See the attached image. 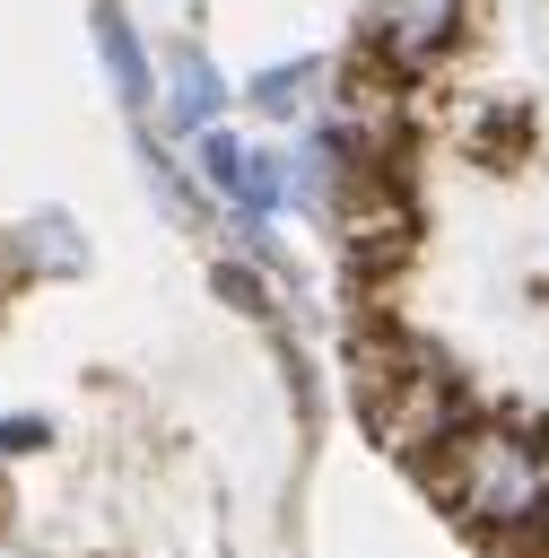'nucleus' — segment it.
I'll return each mask as SVG.
<instances>
[{"instance_id": "1", "label": "nucleus", "mask_w": 549, "mask_h": 558, "mask_svg": "<svg viewBox=\"0 0 549 558\" xmlns=\"http://www.w3.org/2000/svg\"><path fill=\"white\" fill-rule=\"evenodd\" d=\"M427 480H436L444 506H453L462 523H479L497 549L549 506V480H540V427H488V418H471V427L427 462Z\"/></svg>"}, {"instance_id": "2", "label": "nucleus", "mask_w": 549, "mask_h": 558, "mask_svg": "<svg viewBox=\"0 0 549 558\" xmlns=\"http://www.w3.org/2000/svg\"><path fill=\"white\" fill-rule=\"evenodd\" d=\"M366 418H375V436H383L392 453H410V462H436V453L471 427V410H462V392H453V375H444L436 357H418Z\"/></svg>"}, {"instance_id": "3", "label": "nucleus", "mask_w": 549, "mask_h": 558, "mask_svg": "<svg viewBox=\"0 0 549 558\" xmlns=\"http://www.w3.org/2000/svg\"><path fill=\"white\" fill-rule=\"evenodd\" d=\"M462 35V0H366V52L383 70H427Z\"/></svg>"}, {"instance_id": "4", "label": "nucleus", "mask_w": 549, "mask_h": 558, "mask_svg": "<svg viewBox=\"0 0 549 558\" xmlns=\"http://www.w3.org/2000/svg\"><path fill=\"white\" fill-rule=\"evenodd\" d=\"M340 244L357 270H392L410 253V201L392 192V174H357V192H340Z\"/></svg>"}, {"instance_id": "5", "label": "nucleus", "mask_w": 549, "mask_h": 558, "mask_svg": "<svg viewBox=\"0 0 549 558\" xmlns=\"http://www.w3.org/2000/svg\"><path fill=\"white\" fill-rule=\"evenodd\" d=\"M200 174H209L244 218H270V201H279V157H261V148H244V140H227V131H200Z\"/></svg>"}, {"instance_id": "6", "label": "nucleus", "mask_w": 549, "mask_h": 558, "mask_svg": "<svg viewBox=\"0 0 549 558\" xmlns=\"http://www.w3.org/2000/svg\"><path fill=\"white\" fill-rule=\"evenodd\" d=\"M96 52H105V70H113V96H122V105H139V96H148V61H139V35H131L113 9L96 17Z\"/></svg>"}, {"instance_id": "7", "label": "nucleus", "mask_w": 549, "mask_h": 558, "mask_svg": "<svg viewBox=\"0 0 549 558\" xmlns=\"http://www.w3.org/2000/svg\"><path fill=\"white\" fill-rule=\"evenodd\" d=\"M166 113H174V131H209V113H218V78H209V61H200V52H183V61H174Z\"/></svg>"}, {"instance_id": "8", "label": "nucleus", "mask_w": 549, "mask_h": 558, "mask_svg": "<svg viewBox=\"0 0 549 558\" xmlns=\"http://www.w3.org/2000/svg\"><path fill=\"white\" fill-rule=\"evenodd\" d=\"M296 87H305V70H270V78H253V105L261 113H296Z\"/></svg>"}, {"instance_id": "9", "label": "nucleus", "mask_w": 549, "mask_h": 558, "mask_svg": "<svg viewBox=\"0 0 549 558\" xmlns=\"http://www.w3.org/2000/svg\"><path fill=\"white\" fill-rule=\"evenodd\" d=\"M44 445V418H0V453H35Z\"/></svg>"}, {"instance_id": "10", "label": "nucleus", "mask_w": 549, "mask_h": 558, "mask_svg": "<svg viewBox=\"0 0 549 558\" xmlns=\"http://www.w3.org/2000/svg\"><path fill=\"white\" fill-rule=\"evenodd\" d=\"M505 549H514V558H549V506H540V514H532V523H523Z\"/></svg>"}]
</instances>
